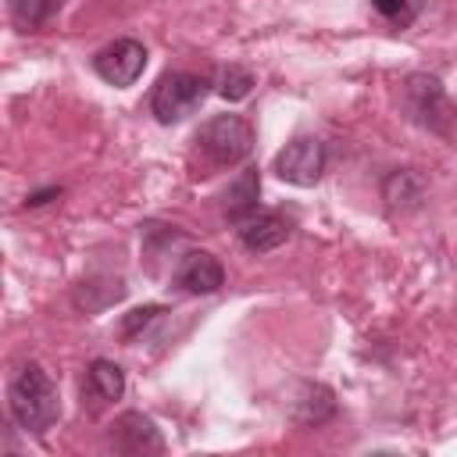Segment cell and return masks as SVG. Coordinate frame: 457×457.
<instances>
[{
	"instance_id": "5b68a950",
	"label": "cell",
	"mask_w": 457,
	"mask_h": 457,
	"mask_svg": "<svg viewBox=\"0 0 457 457\" xmlns=\"http://www.w3.org/2000/svg\"><path fill=\"white\" fill-rule=\"evenodd\" d=\"M271 171L289 186H314L325 171V143L318 136H296L278 154Z\"/></svg>"
},
{
	"instance_id": "52a82bcc",
	"label": "cell",
	"mask_w": 457,
	"mask_h": 457,
	"mask_svg": "<svg viewBox=\"0 0 457 457\" xmlns=\"http://www.w3.org/2000/svg\"><path fill=\"white\" fill-rule=\"evenodd\" d=\"M175 286L189 296H211L225 286V268L211 250H189L175 268Z\"/></svg>"
},
{
	"instance_id": "7c38bea8",
	"label": "cell",
	"mask_w": 457,
	"mask_h": 457,
	"mask_svg": "<svg viewBox=\"0 0 457 457\" xmlns=\"http://www.w3.org/2000/svg\"><path fill=\"white\" fill-rule=\"evenodd\" d=\"M336 400L325 386H303V396L296 400V421L300 425H321L325 418H332Z\"/></svg>"
},
{
	"instance_id": "3957f363",
	"label": "cell",
	"mask_w": 457,
	"mask_h": 457,
	"mask_svg": "<svg viewBox=\"0 0 457 457\" xmlns=\"http://www.w3.org/2000/svg\"><path fill=\"white\" fill-rule=\"evenodd\" d=\"M403 104H407L411 118L421 129H428V132H436L443 139H457V107L450 104V96H446L439 79L411 75L403 82Z\"/></svg>"
},
{
	"instance_id": "4fadbf2b",
	"label": "cell",
	"mask_w": 457,
	"mask_h": 457,
	"mask_svg": "<svg viewBox=\"0 0 457 457\" xmlns=\"http://www.w3.org/2000/svg\"><path fill=\"white\" fill-rule=\"evenodd\" d=\"M7 11H11V18H14L18 29L32 32V29L46 25L61 11V0H7Z\"/></svg>"
},
{
	"instance_id": "6da1fadb",
	"label": "cell",
	"mask_w": 457,
	"mask_h": 457,
	"mask_svg": "<svg viewBox=\"0 0 457 457\" xmlns=\"http://www.w3.org/2000/svg\"><path fill=\"white\" fill-rule=\"evenodd\" d=\"M250 150H253L250 121L239 114H214L211 121L200 125V132L193 139V154H189L193 179H207L225 168H236L250 157Z\"/></svg>"
},
{
	"instance_id": "ba28073f",
	"label": "cell",
	"mask_w": 457,
	"mask_h": 457,
	"mask_svg": "<svg viewBox=\"0 0 457 457\" xmlns=\"http://www.w3.org/2000/svg\"><path fill=\"white\" fill-rule=\"evenodd\" d=\"M111 446H114L118 453L139 457V453H161V450H164V439H161L157 425H154L146 414L125 411V414L111 425Z\"/></svg>"
},
{
	"instance_id": "30bf717a",
	"label": "cell",
	"mask_w": 457,
	"mask_h": 457,
	"mask_svg": "<svg viewBox=\"0 0 457 457\" xmlns=\"http://www.w3.org/2000/svg\"><path fill=\"white\" fill-rule=\"evenodd\" d=\"M257 196H261V179H257V168H243L236 175V182L225 189V214L232 221L246 218L250 211H257Z\"/></svg>"
},
{
	"instance_id": "e0dca14e",
	"label": "cell",
	"mask_w": 457,
	"mask_h": 457,
	"mask_svg": "<svg viewBox=\"0 0 457 457\" xmlns=\"http://www.w3.org/2000/svg\"><path fill=\"white\" fill-rule=\"evenodd\" d=\"M61 189H46V193H32V196H25V207H39V204H46L50 196H57Z\"/></svg>"
},
{
	"instance_id": "9a60e30c",
	"label": "cell",
	"mask_w": 457,
	"mask_h": 457,
	"mask_svg": "<svg viewBox=\"0 0 457 457\" xmlns=\"http://www.w3.org/2000/svg\"><path fill=\"white\" fill-rule=\"evenodd\" d=\"M371 7H375L382 18H389L393 25H411L418 0H371Z\"/></svg>"
},
{
	"instance_id": "277c9868",
	"label": "cell",
	"mask_w": 457,
	"mask_h": 457,
	"mask_svg": "<svg viewBox=\"0 0 457 457\" xmlns=\"http://www.w3.org/2000/svg\"><path fill=\"white\" fill-rule=\"evenodd\" d=\"M207 79L193 71H164L150 93V111L161 125H175L189 118L204 100H207Z\"/></svg>"
},
{
	"instance_id": "5bb4252c",
	"label": "cell",
	"mask_w": 457,
	"mask_h": 457,
	"mask_svg": "<svg viewBox=\"0 0 457 457\" xmlns=\"http://www.w3.org/2000/svg\"><path fill=\"white\" fill-rule=\"evenodd\" d=\"M253 86H257V82H253V71H246V68H239V64L221 68V75H218V93H221L225 100H243V96H250Z\"/></svg>"
},
{
	"instance_id": "9c48e42d",
	"label": "cell",
	"mask_w": 457,
	"mask_h": 457,
	"mask_svg": "<svg viewBox=\"0 0 457 457\" xmlns=\"http://www.w3.org/2000/svg\"><path fill=\"white\" fill-rule=\"evenodd\" d=\"M236 236L250 253H268L289 239V221L275 211H250L246 218L236 221Z\"/></svg>"
},
{
	"instance_id": "8fae6325",
	"label": "cell",
	"mask_w": 457,
	"mask_h": 457,
	"mask_svg": "<svg viewBox=\"0 0 457 457\" xmlns=\"http://www.w3.org/2000/svg\"><path fill=\"white\" fill-rule=\"evenodd\" d=\"M86 389L100 400V403H111L125 393V371L114 364V361H104L96 357L89 368H86Z\"/></svg>"
},
{
	"instance_id": "2e32d148",
	"label": "cell",
	"mask_w": 457,
	"mask_h": 457,
	"mask_svg": "<svg viewBox=\"0 0 457 457\" xmlns=\"http://www.w3.org/2000/svg\"><path fill=\"white\" fill-rule=\"evenodd\" d=\"M157 314H161V307H157V303H146V307H139V311H132V314H129V318L121 321V332H125V336H132V332H136L139 325H146V321H154Z\"/></svg>"
},
{
	"instance_id": "7a4b0ae2",
	"label": "cell",
	"mask_w": 457,
	"mask_h": 457,
	"mask_svg": "<svg viewBox=\"0 0 457 457\" xmlns=\"http://www.w3.org/2000/svg\"><path fill=\"white\" fill-rule=\"evenodd\" d=\"M7 407H11V418L18 421V428H25L32 436H43L57 421L61 396L43 364L25 361L18 368V375L11 378V389H7Z\"/></svg>"
},
{
	"instance_id": "8992f818",
	"label": "cell",
	"mask_w": 457,
	"mask_h": 457,
	"mask_svg": "<svg viewBox=\"0 0 457 457\" xmlns=\"http://www.w3.org/2000/svg\"><path fill=\"white\" fill-rule=\"evenodd\" d=\"M143 68H146V46L139 39H114L93 54V71L114 89L132 86L143 75Z\"/></svg>"
}]
</instances>
